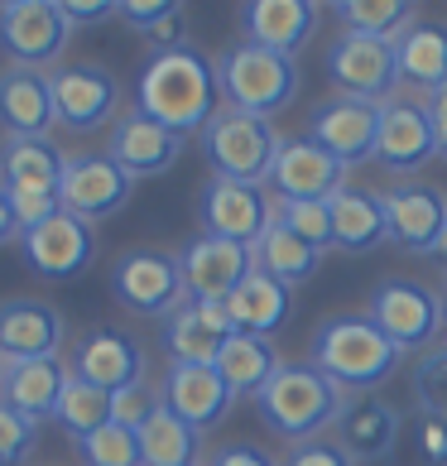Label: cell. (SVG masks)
<instances>
[{
	"mask_svg": "<svg viewBox=\"0 0 447 466\" xmlns=\"http://www.w3.org/2000/svg\"><path fill=\"white\" fill-rule=\"evenodd\" d=\"M135 111L183 140L202 135V126L217 116V63L193 44L149 54V63L140 67V87H135Z\"/></svg>",
	"mask_w": 447,
	"mask_h": 466,
	"instance_id": "1",
	"label": "cell"
},
{
	"mask_svg": "<svg viewBox=\"0 0 447 466\" xmlns=\"http://www.w3.org/2000/svg\"><path fill=\"white\" fill-rule=\"evenodd\" d=\"M308 360L332 380L341 394H371L400 370L404 351L371 322V313L322 318L308 337Z\"/></svg>",
	"mask_w": 447,
	"mask_h": 466,
	"instance_id": "2",
	"label": "cell"
},
{
	"mask_svg": "<svg viewBox=\"0 0 447 466\" xmlns=\"http://www.w3.org/2000/svg\"><path fill=\"white\" fill-rule=\"evenodd\" d=\"M341 400H347V394H341L313 360H284L269 385L255 394V409H260L265 428H274V433L294 447V442L332 433Z\"/></svg>",
	"mask_w": 447,
	"mask_h": 466,
	"instance_id": "3",
	"label": "cell"
},
{
	"mask_svg": "<svg viewBox=\"0 0 447 466\" xmlns=\"http://www.w3.org/2000/svg\"><path fill=\"white\" fill-rule=\"evenodd\" d=\"M217 92H221V106L274 120L299 96V58H284L274 48L240 39L217 58Z\"/></svg>",
	"mask_w": 447,
	"mask_h": 466,
	"instance_id": "4",
	"label": "cell"
},
{
	"mask_svg": "<svg viewBox=\"0 0 447 466\" xmlns=\"http://www.w3.org/2000/svg\"><path fill=\"white\" fill-rule=\"evenodd\" d=\"M198 145H202V159H208L212 178L265 187L269 168H274V149H279V135H274V126L260 116L217 106V116L202 126Z\"/></svg>",
	"mask_w": 447,
	"mask_h": 466,
	"instance_id": "5",
	"label": "cell"
},
{
	"mask_svg": "<svg viewBox=\"0 0 447 466\" xmlns=\"http://www.w3.org/2000/svg\"><path fill=\"white\" fill-rule=\"evenodd\" d=\"M371 322L381 327L404 356L409 351H433L438 337L447 332L442 289L423 284V279H400V274H390V279H381L375 293H371Z\"/></svg>",
	"mask_w": 447,
	"mask_h": 466,
	"instance_id": "6",
	"label": "cell"
},
{
	"mask_svg": "<svg viewBox=\"0 0 447 466\" xmlns=\"http://www.w3.org/2000/svg\"><path fill=\"white\" fill-rule=\"evenodd\" d=\"M111 299L135 318H168L188 299L178 255L154 250V246H130L111 265Z\"/></svg>",
	"mask_w": 447,
	"mask_h": 466,
	"instance_id": "7",
	"label": "cell"
},
{
	"mask_svg": "<svg viewBox=\"0 0 447 466\" xmlns=\"http://www.w3.org/2000/svg\"><path fill=\"white\" fill-rule=\"evenodd\" d=\"M67 39H73V25L58 0H0V48L10 67L58 73Z\"/></svg>",
	"mask_w": 447,
	"mask_h": 466,
	"instance_id": "8",
	"label": "cell"
},
{
	"mask_svg": "<svg viewBox=\"0 0 447 466\" xmlns=\"http://www.w3.org/2000/svg\"><path fill=\"white\" fill-rule=\"evenodd\" d=\"M328 82L337 96L356 101H390L400 92V63H394V44L366 39V34H341L328 48Z\"/></svg>",
	"mask_w": 447,
	"mask_h": 466,
	"instance_id": "9",
	"label": "cell"
},
{
	"mask_svg": "<svg viewBox=\"0 0 447 466\" xmlns=\"http://www.w3.org/2000/svg\"><path fill=\"white\" fill-rule=\"evenodd\" d=\"M347 174L351 168L332 159L318 140H308V135H279L269 187H274V202H322L347 187Z\"/></svg>",
	"mask_w": 447,
	"mask_h": 466,
	"instance_id": "10",
	"label": "cell"
},
{
	"mask_svg": "<svg viewBox=\"0 0 447 466\" xmlns=\"http://www.w3.org/2000/svg\"><path fill=\"white\" fill-rule=\"evenodd\" d=\"M54 82V111L58 126L87 135L101 126H116L120 111V77L101 63H63L58 73H48Z\"/></svg>",
	"mask_w": 447,
	"mask_h": 466,
	"instance_id": "11",
	"label": "cell"
},
{
	"mask_svg": "<svg viewBox=\"0 0 447 466\" xmlns=\"http://www.w3.org/2000/svg\"><path fill=\"white\" fill-rule=\"evenodd\" d=\"M274 221V198L265 187H246V183H221L208 178L198 193V227L202 236L217 240H236V246H255Z\"/></svg>",
	"mask_w": 447,
	"mask_h": 466,
	"instance_id": "12",
	"label": "cell"
},
{
	"mask_svg": "<svg viewBox=\"0 0 447 466\" xmlns=\"http://www.w3.org/2000/svg\"><path fill=\"white\" fill-rule=\"evenodd\" d=\"M375 135H381V106H375V101H356V96L332 92L313 106V116H308V140H318L347 168L375 164Z\"/></svg>",
	"mask_w": 447,
	"mask_h": 466,
	"instance_id": "13",
	"label": "cell"
},
{
	"mask_svg": "<svg viewBox=\"0 0 447 466\" xmlns=\"http://www.w3.org/2000/svg\"><path fill=\"white\" fill-rule=\"evenodd\" d=\"M178 269H183V289L193 303H227L231 293L250 279L255 250L236 246V240L198 236L178 250Z\"/></svg>",
	"mask_w": 447,
	"mask_h": 466,
	"instance_id": "14",
	"label": "cell"
},
{
	"mask_svg": "<svg viewBox=\"0 0 447 466\" xmlns=\"http://www.w3.org/2000/svg\"><path fill=\"white\" fill-rule=\"evenodd\" d=\"M67 341V322L48 299L15 293L0 303V366H20V360H48Z\"/></svg>",
	"mask_w": 447,
	"mask_h": 466,
	"instance_id": "15",
	"label": "cell"
},
{
	"mask_svg": "<svg viewBox=\"0 0 447 466\" xmlns=\"http://www.w3.org/2000/svg\"><path fill=\"white\" fill-rule=\"evenodd\" d=\"M67 370L77 380H87L97 390H126L145 380V347L135 341L126 327H87L73 341V356H67Z\"/></svg>",
	"mask_w": 447,
	"mask_h": 466,
	"instance_id": "16",
	"label": "cell"
},
{
	"mask_svg": "<svg viewBox=\"0 0 447 466\" xmlns=\"http://www.w3.org/2000/svg\"><path fill=\"white\" fill-rule=\"evenodd\" d=\"M438 154L433 140V120H428V106L414 96L394 92L390 101H381V135H375V164L385 174H419V168Z\"/></svg>",
	"mask_w": 447,
	"mask_h": 466,
	"instance_id": "17",
	"label": "cell"
},
{
	"mask_svg": "<svg viewBox=\"0 0 447 466\" xmlns=\"http://www.w3.org/2000/svg\"><path fill=\"white\" fill-rule=\"evenodd\" d=\"M231 332H236V322L227 313V303L183 299L174 313L159 322V347L168 356V366H217V356H221Z\"/></svg>",
	"mask_w": 447,
	"mask_h": 466,
	"instance_id": "18",
	"label": "cell"
},
{
	"mask_svg": "<svg viewBox=\"0 0 447 466\" xmlns=\"http://www.w3.org/2000/svg\"><path fill=\"white\" fill-rule=\"evenodd\" d=\"M385 202V227L390 240L409 255H433L438 236L447 227V193L433 183H419V178H400L394 187L381 193Z\"/></svg>",
	"mask_w": 447,
	"mask_h": 466,
	"instance_id": "19",
	"label": "cell"
},
{
	"mask_svg": "<svg viewBox=\"0 0 447 466\" xmlns=\"http://www.w3.org/2000/svg\"><path fill=\"white\" fill-rule=\"evenodd\" d=\"M130 193H135V178L120 174L107 154H73L63 168L58 202H63V212H73V217L87 221V227H97V221L116 217L120 207L130 202Z\"/></svg>",
	"mask_w": 447,
	"mask_h": 466,
	"instance_id": "20",
	"label": "cell"
},
{
	"mask_svg": "<svg viewBox=\"0 0 447 466\" xmlns=\"http://www.w3.org/2000/svg\"><path fill=\"white\" fill-rule=\"evenodd\" d=\"M404 433V413L381 394H347L332 423V442L351 461H385Z\"/></svg>",
	"mask_w": 447,
	"mask_h": 466,
	"instance_id": "21",
	"label": "cell"
},
{
	"mask_svg": "<svg viewBox=\"0 0 447 466\" xmlns=\"http://www.w3.org/2000/svg\"><path fill=\"white\" fill-rule=\"evenodd\" d=\"M183 145H188L183 135L164 130L159 120H149L140 111H126L111 126V135H107V159L120 168V174H130L135 183H140V178L168 174V168L178 164Z\"/></svg>",
	"mask_w": 447,
	"mask_h": 466,
	"instance_id": "22",
	"label": "cell"
},
{
	"mask_svg": "<svg viewBox=\"0 0 447 466\" xmlns=\"http://www.w3.org/2000/svg\"><path fill=\"white\" fill-rule=\"evenodd\" d=\"M20 250H25V265L34 274H44V279H73L92 265L97 255V236L82 217L73 212H58L48 217L44 227H34L20 236Z\"/></svg>",
	"mask_w": 447,
	"mask_h": 466,
	"instance_id": "23",
	"label": "cell"
},
{
	"mask_svg": "<svg viewBox=\"0 0 447 466\" xmlns=\"http://www.w3.org/2000/svg\"><path fill=\"white\" fill-rule=\"evenodd\" d=\"M159 394H164V404L193 428V433L217 428L231 413V404H236V390L221 380L217 366H168Z\"/></svg>",
	"mask_w": 447,
	"mask_h": 466,
	"instance_id": "24",
	"label": "cell"
},
{
	"mask_svg": "<svg viewBox=\"0 0 447 466\" xmlns=\"http://www.w3.org/2000/svg\"><path fill=\"white\" fill-rule=\"evenodd\" d=\"M322 5L313 0H250L240 5V29H246V44L274 48L284 58H299V48L318 34Z\"/></svg>",
	"mask_w": 447,
	"mask_h": 466,
	"instance_id": "25",
	"label": "cell"
},
{
	"mask_svg": "<svg viewBox=\"0 0 447 466\" xmlns=\"http://www.w3.org/2000/svg\"><path fill=\"white\" fill-rule=\"evenodd\" d=\"M58 126L54 111V82L34 67H5L0 73V135H29V140H48Z\"/></svg>",
	"mask_w": 447,
	"mask_h": 466,
	"instance_id": "26",
	"label": "cell"
},
{
	"mask_svg": "<svg viewBox=\"0 0 447 466\" xmlns=\"http://www.w3.org/2000/svg\"><path fill=\"white\" fill-rule=\"evenodd\" d=\"M394 63H400V87H423L428 96L447 87V20L419 15L400 39H394Z\"/></svg>",
	"mask_w": 447,
	"mask_h": 466,
	"instance_id": "27",
	"label": "cell"
},
{
	"mask_svg": "<svg viewBox=\"0 0 447 466\" xmlns=\"http://www.w3.org/2000/svg\"><path fill=\"white\" fill-rule=\"evenodd\" d=\"M67 159L54 140L0 135V187L5 193H58Z\"/></svg>",
	"mask_w": 447,
	"mask_h": 466,
	"instance_id": "28",
	"label": "cell"
},
{
	"mask_svg": "<svg viewBox=\"0 0 447 466\" xmlns=\"http://www.w3.org/2000/svg\"><path fill=\"white\" fill-rule=\"evenodd\" d=\"M67 370L63 356H48V360H20V366H5L0 370V400L10 409L29 413L34 423L54 419L58 400H63V385H67Z\"/></svg>",
	"mask_w": 447,
	"mask_h": 466,
	"instance_id": "29",
	"label": "cell"
},
{
	"mask_svg": "<svg viewBox=\"0 0 447 466\" xmlns=\"http://www.w3.org/2000/svg\"><path fill=\"white\" fill-rule=\"evenodd\" d=\"M328 202H332V240H337V250L366 255V250H375V246H385V240H390L381 193H366V187L347 183Z\"/></svg>",
	"mask_w": 447,
	"mask_h": 466,
	"instance_id": "30",
	"label": "cell"
},
{
	"mask_svg": "<svg viewBox=\"0 0 447 466\" xmlns=\"http://www.w3.org/2000/svg\"><path fill=\"white\" fill-rule=\"evenodd\" d=\"M289 308H294V289H284L279 279H269L260 269H250V279L227 299L236 332H250V337H274L289 322Z\"/></svg>",
	"mask_w": 447,
	"mask_h": 466,
	"instance_id": "31",
	"label": "cell"
},
{
	"mask_svg": "<svg viewBox=\"0 0 447 466\" xmlns=\"http://www.w3.org/2000/svg\"><path fill=\"white\" fill-rule=\"evenodd\" d=\"M250 250H255V269L269 274V279H279L284 289L308 284V279L318 274V265H322V250H318V246H308L299 231H289L279 217L269 221L265 236L255 240Z\"/></svg>",
	"mask_w": 447,
	"mask_h": 466,
	"instance_id": "32",
	"label": "cell"
},
{
	"mask_svg": "<svg viewBox=\"0 0 447 466\" xmlns=\"http://www.w3.org/2000/svg\"><path fill=\"white\" fill-rule=\"evenodd\" d=\"M279 366L284 360H279L274 337H250V332H231L227 347H221V356H217V370L236 390V400H255V394L274 380Z\"/></svg>",
	"mask_w": 447,
	"mask_h": 466,
	"instance_id": "33",
	"label": "cell"
},
{
	"mask_svg": "<svg viewBox=\"0 0 447 466\" xmlns=\"http://www.w3.org/2000/svg\"><path fill=\"white\" fill-rule=\"evenodd\" d=\"M135 438H140V466H198V433L168 404L154 409V419Z\"/></svg>",
	"mask_w": 447,
	"mask_h": 466,
	"instance_id": "34",
	"label": "cell"
},
{
	"mask_svg": "<svg viewBox=\"0 0 447 466\" xmlns=\"http://www.w3.org/2000/svg\"><path fill=\"white\" fill-rule=\"evenodd\" d=\"M332 15L341 20V34H366V39L394 44L419 20V5L414 0H337Z\"/></svg>",
	"mask_w": 447,
	"mask_h": 466,
	"instance_id": "35",
	"label": "cell"
},
{
	"mask_svg": "<svg viewBox=\"0 0 447 466\" xmlns=\"http://www.w3.org/2000/svg\"><path fill=\"white\" fill-rule=\"evenodd\" d=\"M54 419L63 423L67 438L82 442V438H92V433H101V428L111 423V394L97 390V385H87V380H77V375H67Z\"/></svg>",
	"mask_w": 447,
	"mask_h": 466,
	"instance_id": "36",
	"label": "cell"
},
{
	"mask_svg": "<svg viewBox=\"0 0 447 466\" xmlns=\"http://www.w3.org/2000/svg\"><path fill=\"white\" fill-rule=\"evenodd\" d=\"M82 466H140V438L120 423H107L101 433L77 442Z\"/></svg>",
	"mask_w": 447,
	"mask_h": 466,
	"instance_id": "37",
	"label": "cell"
},
{
	"mask_svg": "<svg viewBox=\"0 0 447 466\" xmlns=\"http://www.w3.org/2000/svg\"><path fill=\"white\" fill-rule=\"evenodd\" d=\"M274 217H279L289 231H299L308 246H318V250L337 246L332 240V202L328 198L322 202H274Z\"/></svg>",
	"mask_w": 447,
	"mask_h": 466,
	"instance_id": "38",
	"label": "cell"
},
{
	"mask_svg": "<svg viewBox=\"0 0 447 466\" xmlns=\"http://www.w3.org/2000/svg\"><path fill=\"white\" fill-rule=\"evenodd\" d=\"M34 442H39V423L0 400V466H25Z\"/></svg>",
	"mask_w": 447,
	"mask_h": 466,
	"instance_id": "39",
	"label": "cell"
},
{
	"mask_svg": "<svg viewBox=\"0 0 447 466\" xmlns=\"http://www.w3.org/2000/svg\"><path fill=\"white\" fill-rule=\"evenodd\" d=\"M414 394H419V409L447 419V341H438L414 366Z\"/></svg>",
	"mask_w": 447,
	"mask_h": 466,
	"instance_id": "40",
	"label": "cell"
},
{
	"mask_svg": "<svg viewBox=\"0 0 447 466\" xmlns=\"http://www.w3.org/2000/svg\"><path fill=\"white\" fill-rule=\"evenodd\" d=\"M164 404V394L149 385V380H140V385H126L111 394V423L130 428V433H140V428L154 419V409Z\"/></svg>",
	"mask_w": 447,
	"mask_h": 466,
	"instance_id": "41",
	"label": "cell"
},
{
	"mask_svg": "<svg viewBox=\"0 0 447 466\" xmlns=\"http://www.w3.org/2000/svg\"><path fill=\"white\" fill-rule=\"evenodd\" d=\"M409 442H414L423 466H447V419L442 413L419 409L414 419H409Z\"/></svg>",
	"mask_w": 447,
	"mask_h": 466,
	"instance_id": "42",
	"label": "cell"
},
{
	"mask_svg": "<svg viewBox=\"0 0 447 466\" xmlns=\"http://www.w3.org/2000/svg\"><path fill=\"white\" fill-rule=\"evenodd\" d=\"M279 466H356L332 438H308V442H294L289 457Z\"/></svg>",
	"mask_w": 447,
	"mask_h": 466,
	"instance_id": "43",
	"label": "cell"
},
{
	"mask_svg": "<svg viewBox=\"0 0 447 466\" xmlns=\"http://www.w3.org/2000/svg\"><path fill=\"white\" fill-rule=\"evenodd\" d=\"M174 10H178V0H120V5H116V20H126V25L145 39V34L159 25V20H168Z\"/></svg>",
	"mask_w": 447,
	"mask_h": 466,
	"instance_id": "44",
	"label": "cell"
},
{
	"mask_svg": "<svg viewBox=\"0 0 447 466\" xmlns=\"http://www.w3.org/2000/svg\"><path fill=\"white\" fill-rule=\"evenodd\" d=\"M202 466H279V461H274L265 447H255V442H221Z\"/></svg>",
	"mask_w": 447,
	"mask_h": 466,
	"instance_id": "45",
	"label": "cell"
},
{
	"mask_svg": "<svg viewBox=\"0 0 447 466\" xmlns=\"http://www.w3.org/2000/svg\"><path fill=\"white\" fill-rule=\"evenodd\" d=\"M63 15H67V25H101V20H111L116 5L111 0H58Z\"/></svg>",
	"mask_w": 447,
	"mask_h": 466,
	"instance_id": "46",
	"label": "cell"
},
{
	"mask_svg": "<svg viewBox=\"0 0 447 466\" xmlns=\"http://www.w3.org/2000/svg\"><path fill=\"white\" fill-rule=\"evenodd\" d=\"M428 106V120H433V140H438V154H447V87L442 92H433L423 101Z\"/></svg>",
	"mask_w": 447,
	"mask_h": 466,
	"instance_id": "47",
	"label": "cell"
},
{
	"mask_svg": "<svg viewBox=\"0 0 447 466\" xmlns=\"http://www.w3.org/2000/svg\"><path fill=\"white\" fill-rule=\"evenodd\" d=\"M10 240H20V221H15V207L0 187V246H10Z\"/></svg>",
	"mask_w": 447,
	"mask_h": 466,
	"instance_id": "48",
	"label": "cell"
},
{
	"mask_svg": "<svg viewBox=\"0 0 447 466\" xmlns=\"http://www.w3.org/2000/svg\"><path fill=\"white\" fill-rule=\"evenodd\" d=\"M433 260H442V265H447V227H442V236H438V246H433Z\"/></svg>",
	"mask_w": 447,
	"mask_h": 466,
	"instance_id": "49",
	"label": "cell"
},
{
	"mask_svg": "<svg viewBox=\"0 0 447 466\" xmlns=\"http://www.w3.org/2000/svg\"><path fill=\"white\" fill-rule=\"evenodd\" d=\"M442 322H447V289H442Z\"/></svg>",
	"mask_w": 447,
	"mask_h": 466,
	"instance_id": "50",
	"label": "cell"
},
{
	"mask_svg": "<svg viewBox=\"0 0 447 466\" xmlns=\"http://www.w3.org/2000/svg\"><path fill=\"white\" fill-rule=\"evenodd\" d=\"M0 370H5V366H0Z\"/></svg>",
	"mask_w": 447,
	"mask_h": 466,
	"instance_id": "51",
	"label": "cell"
}]
</instances>
